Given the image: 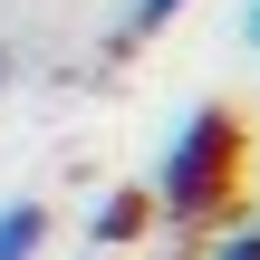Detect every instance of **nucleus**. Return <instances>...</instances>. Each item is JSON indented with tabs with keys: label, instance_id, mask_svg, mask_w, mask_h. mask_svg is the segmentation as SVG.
Here are the masks:
<instances>
[{
	"label": "nucleus",
	"instance_id": "nucleus-1",
	"mask_svg": "<svg viewBox=\"0 0 260 260\" xmlns=\"http://www.w3.org/2000/svg\"><path fill=\"white\" fill-rule=\"evenodd\" d=\"M241 164H251L241 116H232V106H193V116L164 135V154H154V183H145L154 222H174V232L222 222V212L241 203Z\"/></svg>",
	"mask_w": 260,
	"mask_h": 260
},
{
	"label": "nucleus",
	"instance_id": "nucleus-2",
	"mask_svg": "<svg viewBox=\"0 0 260 260\" xmlns=\"http://www.w3.org/2000/svg\"><path fill=\"white\" fill-rule=\"evenodd\" d=\"M39 251H48V203L10 193L0 203V260H39Z\"/></svg>",
	"mask_w": 260,
	"mask_h": 260
},
{
	"label": "nucleus",
	"instance_id": "nucleus-3",
	"mask_svg": "<svg viewBox=\"0 0 260 260\" xmlns=\"http://www.w3.org/2000/svg\"><path fill=\"white\" fill-rule=\"evenodd\" d=\"M145 222H154V203H145V193H116V203H106V212H96V241H106V251H116V241H135V232H145Z\"/></svg>",
	"mask_w": 260,
	"mask_h": 260
},
{
	"label": "nucleus",
	"instance_id": "nucleus-4",
	"mask_svg": "<svg viewBox=\"0 0 260 260\" xmlns=\"http://www.w3.org/2000/svg\"><path fill=\"white\" fill-rule=\"evenodd\" d=\"M212 260H260V212H251V222H232V232L212 241Z\"/></svg>",
	"mask_w": 260,
	"mask_h": 260
},
{
	"label": "nucleus",
	"instance_id": "nucleus-5",
	"mask_svg": "<svg viewBox=\"0 0 260 260\" xmlns=\"http://www.w3.org/2000/svg\"><path fill=\"white\" fill-rule=\"evenodd\" d=\"M174 10H183V0H125V29H135V39H154Z\"/></svg>",
	"mask_w": 260,
	"mask_h": 260
},
{
	"label": "nucleus",
	"instance_id": "nucleus-6",
	"mask_svg": "<svg viewBox=\"0 0 260 260\" xmlns=\"http://www.w3.org/2000/svg\"><path fill=\"white\" fill-rule=\"evenodd\" d=\"M241 39H251V48H260V0H251V10H241Z\"/></svg>",
	"mask_w": 260,
	"mask_h": 260
},
{
	"label": "nucleus",
	"instance_id": "nucleus-7",
	"mask_svg": "<svg viewBox=\"0 0 260 260\" xmlns=\"http://www.w3.org/2000/svg\"><path fill=\"white\" fill-rule=\"evenodd\" d=\"M0 87H10V48H0Z\"/></svg>",
	"mask_w": 260,
	"mask_h": 260
}]
</instances>
